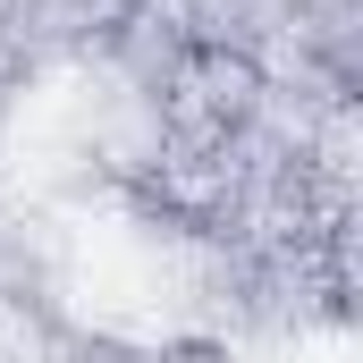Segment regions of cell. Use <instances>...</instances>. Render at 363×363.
<instances>
[]
</instances>
